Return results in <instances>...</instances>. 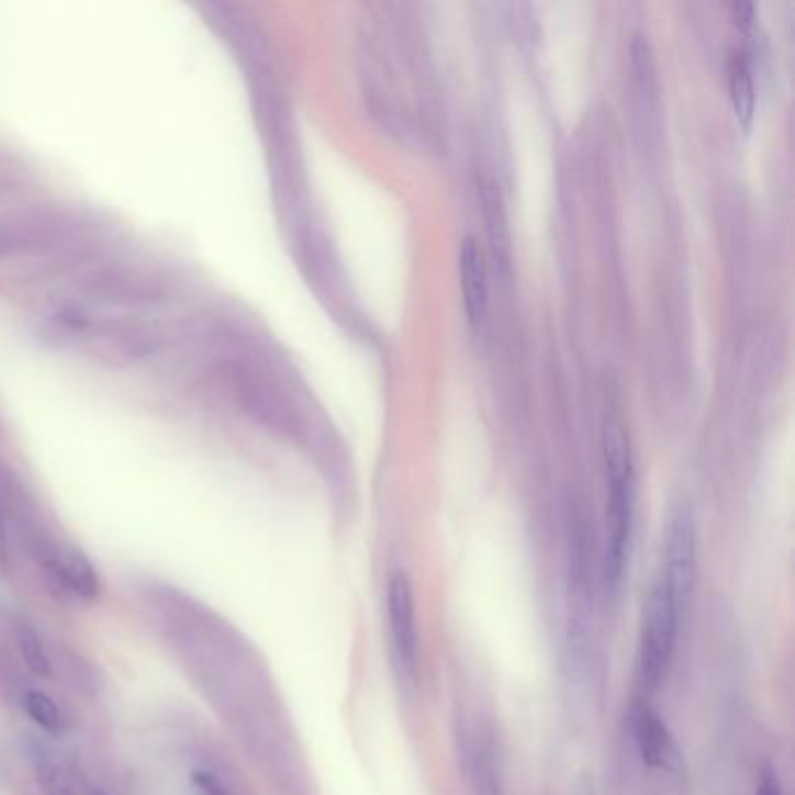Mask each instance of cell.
I'll return each instance as SVG.
<instances>
[{"label":"cell","instance_id":"1","mask_svg":"<svg viewBox=\"0 0 795 795\" xmlns=\"http://www.w3.org/2000/svg\"><path fill=\"white\" fill-rule=\"evenodd\" d=\"M604 471H607V544H604V576L612 589L626 570L632 527V458L626 427L607 418L602 427Z\"/></svg>","mask_w":795,"mask_h":795},{"label":"cell","instance_id":"2","mask_svg":"<svg viewBox=\"0 0 795 795\" xmlns=\"http://www.w3.org/2000/svg\"><path fill=\"white\" fill-rule=\"evenodd\" d=\"M681 618H684V612L676 607L665 585L656 579L647 602H643L637 649L639 684L647 693H656L668 679Z\"/></svg>","mask_w":795,"mask_h":795},{"label":"cell","instance_id":"3","mask_svg":"<svg viewBox=\"0 0 795 795\" xmlns=\"http://www.w3.org/2000/svg\"><path fill=\"white\" fill-rule=\"evenodd\" d=\"M72 285L93 304L117 309L157 304L166 294V288L157 278L138 269L120 267V264H99V267L82 269L75 276Z\"/></svg>","mask_w":795,"mask_h":795},{"label":"cell","instance_id":"4","mask_svg":"<svg viewBox=\"0 0 795 795\" xmlns=\"http://www.w3.org/2000/svg\"><path fill=\"white\" fill-rule=\"evenodd\" d=\"M695 579H697V529L691 508L681 506L670 523L665 558H662V570L658 574V581L665 585V591L670 593L676 607L686 614L695 593Z\"/></svg>","mask_w":795,"mask_h":795},{"label":"cell","instance_id":"5","mask_svg":"<svg viewBox=\"0 0 795 795\" xmlns=\"http://www.w3.org/2000/svg\"><path fill=\"white\" fill-rule=\"evenodd\" d=\"M388 630L396 665L406 679H415L421 660L418 620H415L413 583L404 570L392 572L388 581Z\"/></svg>","mask_w":795,"mask_h":795},{"label":"cell","instance_id":"6","mask_svg":"<svg viewBox=\"0 0 795 795\" xmlns=\"http://www.w3.org/2000/svg\"><path fill=\"white\" fill-rule=\"evenodd\" d=\"M630 732L643 765L668 774L672 780L684 777V759H681L674 735L651 705L637 703L632 707Z\"/></svg>","mask_w":795,"mask_h":795},{"label":"cell","instance_id":"7","mask_svg":"<svg viewBox=\"0 0 795 795\" xmlns=\"http://www.w3.org/2000/svg\"><path fill=\"white\" fill-rule=\"evenodd\" d=\"M460 759L469 795H506L500 753L488 732L464 728L460 737Z\"/></svg>","mask_w":795,"mask_h":795},{"label":"cell","instance_id":"8","mask_svg":"<svg viewBox=\"0 0 795 795\" xmlns=\"http://www.w3.org/2000/svg\"><path fill=\"white\" fill-rule=\"evenodd\" d=\"M460 276H462V292H464V309L471 325H479L485 317L488 309V276H485V261L479 243L474 238H464L460 250Z\"/></svg>","mask_w":795,"mask_h":795},{"label":"cell","instance_id":"9","mask_svg":"<svg viewBox=\"0 0 795 795\" xmlns=\"http://www.w3.org/2000/svg\"><path fill=\"white\" fill-rule=\"evenodd\" d=\"M52 572L61 579L70 593L82 600H93L101 593V581L91 560L78 548H61L52 560Z\"/></svg>","mask_w":795,"mask_h":795},{"label":"cell","instance_id":"10","mask_svg":"<svg viewBox=\"0 0 795 795\" xmlns=\"http://www.w3.org/2000/svg\"><path fill=\"white\" fill-rule=\"evenodd\" d=\"M52 238V229L43 222H0V259L47 248Z\"/></svg>","mask_w":795,"mask_h":795},{"label":"cell","instance_id":"11","mask_svg":"<svg viewBox=\"0 0 795 795\" xmlns=\"http://www.w3.org/2000/svg\"><path fill=\"white\" fill-rule=\"evenodd\" d=\"M730 97L737 112V120L742 124H749L753 117V105H755V93H753V78L747 56L742 52H735L730 59Z\"/></svg>","mask_w":795,"mask_h":795},{"label":"cell","instance_id":"12","mask_svg":"<svg viewBox=\"0 0 795 795\" xmlns=\"http://www.w3.org/2000/svg\"><path fill=\"white\" fill-rule=\"evenodd\" d=\"M16 643L33 674L47 676L52 672V662H49V653L45 649L43 637L37 635L31 626H26V623H22V626L16 628Z\"/></svg>","mask_w":795,"mask_h":795},{"label":"cell","instance_id":"13","mask_svg":"<svg viewBox=\"0 0 795 795\" xmlns=\"http://www.w3.org/2000/svg\"><path fill=\"white\" fill-rule=\"evenodd\" d=\"M24 709L33 718L35 726H41L47 732H59L61 730V712L54 705V699L43 691H26L24 693Z\"/></svg>","mask_w":795,"mask_h":795},{"label":"cell","instance_id":"14","mask_svg":"<svg viewBox=\"0 0 795 795\" xmlns=\"http://www.w3.org/2000/svg\"><path fill=\"white\" fill-rule=\"evenodd\" d=\"M37 780H41L45 795H80L68 770L54 761L41 763V768H37Z\"/></svg>","mask_w":795,"mask_h":795},{"label":"cell","instance_id":"15","mask_svg":"<svg viewBox=\"0 0 795 795\" xmlns=\"http://www.w3.org/2000/svg\"><path fill=\"white\" fill-rule=\"evenodd\" d=\"M755 795H786V788L780 780V774L774 768H763L759 774V782H755Z\"/></svg>","mask_w":795,"mask_h":795},{"label":"cell","instance_id":"16","mask_svg":"<svg viewBox=\"0 0 795 795\" xmlns=\"http://www.w3.org/2000/svg\"><path fill=\"white\" fill-rule=\"evenodd\" d=\"M194 788H197V795H232L217 777H213V774H208V772L194 774Z\"/></svg>","mask_w":795,"mask_h":795},{"label":"cell","instance_id":"17","mask_svg":"<svg viewBox=\"0 0 795 795\" xmlns=\"http://www.w3.org/2000/svg\"><path fill=\"white\" fill-rule=\"evenodd\" d=\"M8 558V539H5V525H3V514H0V567L5 564Z\"/></svg>","mask_w":795,"mask_h":795},{"label":"cell","instance_id":"18","mask_svg":"<svg viewBox=\"0 0 795 795\" xmlns=\"http://www.w3.org/2000/svg\"><path fill=\"white\" fill-rule=\"evenodd\" d=\"M89 795H110L108 791H103V788H93Z\"/></svg>","mask_w":795,"mask_h":795}]
</instances>
